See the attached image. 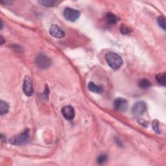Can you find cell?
<instances>
[{"label":"cell","instance_id":"1","mask_svg":"<svg viewBox=\"0 0 166 166\" xmlns=\"http://www.w3.org/2000/svg\"><path fill=\"white\" fill-rule=\"evenodd\" d=\"M105 59L109 66L114 70L119 69L123 64L121 57L114 52H110L107 53L105 56Z\"/></svg>","mask_w":166,"mask_h":166},{"label":"cell","instance_id":"2","mask_svg":"<svg viewBox=\"0 0 166 166\" xmlns=\"http://www.w3.org/2000/svg\"><path fill=\"white\" fill-rule=\"evenodd\" d=\"M29 139V130L28 129H25L24 131L13 136L10 139V143L12 145H22L26 144Z\"/></svg>","mask_w":166,"mask_h":166},{"label":"cell","instance_id":"3","mask_svg":"<svg viewBox=\"0 0 166 166\" xmlns=\"http://www.w3.org/2000/svg\"><path fill=\"white\" fill-rule=\"evenodd\" d=\"M51 60L43 53L38 54L35 58V63L40 69L45 70L50 68L51 65Z\"/></svg>","mask_w":166,"mask_h":166},{"label":"cell","instance_id":"4","mask_svg":"<svg viewBox=\"0 0 166 166\" xmlns=\"http://www.w3.org/2000/svg\"><path fill=\"white\" fill-rule=\"evenodd\" d=\"M63 15L65 19L67 20L70 22H75L80 17V13L78 10L68 7L64 9Z\"/></svg>","mask_w":166,"mask_h":166},{"label":"cell","instance_id":"5","mask_svg":"<svg viewBox=\"0 0 166 166\" xmlns=\"http://www.w3.org/2000/svg\"><path fill=\"white\" fill-rule=\"evenodd\" d=\"M23 90L26 96L29 97L31 96L34 92L33 84L31 78L29 76H26L24 80L23 84Z\"/></svg>","mask_w":166,"mask_h":166},{"label":"cell","instance_id":"6","mask_svg":"<svg viewBox=\"0 0 166 166\" xmlns=\"http://www.w3.org/2000/svg\"><path fill=\"white\" fill-rule=\"evenodd\" d=\"M114 107L119 112H125L128 109V102L125 99L122 97L116 98L114 101Z\"/></svg>","mask_w":166,"mask_h":166},{"label":"cell","instance_id":"7","mask_svg":"<svg viewBox=\"0 0 166 166\" xmlns=\"http://www.w3.org/2000/svg\"><path fill=\"white\" fill-rule=\"evenodd\" d=\"M147 110V105L144 101H138L133 106L132 112L136 116H142Z\"/></svg>","mask_w":166,"mask_h":166},{"label":"cell","instance_id":"8","mask_svg":"<svg viewBox=\"0 0 166 166\" xmlns=\"http://www.w3.org/2000/svg\"><path fill=\"white\" fill-rule=\"evenodd\" d=\"M62 114L64 116V118L68 120V121H71L73 120L75 118V110L73 106L70 105H67L64 106L61 110Z\"/></svg>","mask_w":166,"mask_h":166},{"label":"cell","instance_id":"9","mask_svg":"<svg viewBox=\"0 0 166 166\" xmlns=\"http://www.w3.org/2000/svg\"><path fill=\"white\" fill-rule=\"evenodd\" d=\"M49 32L52 37L57 38H62L65 36L64 31L59 26L57 25H52L50 28Z\"/></svg>","mask_w":166,"mask_h":166},{"label":"cell","instance_id":"10","mask_svg":"<svg viewBox=\"0 0 166 166\" xmlns=\"http://www.w3.org/2000/svg\"><path fill=\"white\" fill-rule=\"evenodd\" d=\"M88 88L91 92L96 93H101L103 92V88L100 86L96 85L93 82H90L88 84Z\"/></svg>","mask_w":166,"mask_h":166},{"label":"cell","instance_id":"11","mask_svg":"<svg viewBox=\"0 0 166 166\" xmlns=\"http://www.w3.org/2000/svg\"><path fill=\"white\" fill-rule=\"evenodd\" d=\"M106 22H108V24H110V25H114L118 21V18H117L115 14H112L111 12L107 13L106 14Z\"/></svg>","mask_w":166,"mask_h":166},{"label":"cell","instance_id":"12","mask_svg":"<svg viewBox=\"0 0 166 166\" xmlns=\"http://www.w3.org/2000/svg\"><path fill=\"white\" fill-rule=\"evenodd\" d=\"M9 104L4 101L1 100L0 101V114L1 115L6 114V113L9 112Z\"/></svg>","mask_w":166,"mask_h":166},{"label":"cell","instance_id":"13","mask_svg":"<svg viewBox=\"0 0 166 166\" xmlns=\"http://www.w3.org/2000/svg\"><path fill=\"white\" fill-rule=\"evenodd\" d=\"M156 79H157V82L161 84L162 86H165L166 85V76L165 73H158L156 76Z\"/></svg>","mask_w":166,"mask_h":166},{"label":"cell","instance_id":"14","mask_svg":"<svg viewBox=\"0 0 166 166\" xmlns=\"http://www.w3.org/2000/svg\"><path fill=\"white\" fill-rule=\"evenodd\" d=\"M151 84L150 81L147 80V79H142V80L139 81V86L142 88V89H147L149 88V87H151Z\"/></svg>","mask_w":166,"mask_h":166},{"label":"cell","instance_id":"15","mask_svg":"<svg viewBox=\"0 0 166 166\" xmlns=\"http://www.w3.org/2000/svg\"><path fill=\"white\" fill-rule=\"evenodd\" d=\"M39 3H40L42 5L47 6V7H51V6H55L57 3L56 1H52V0H44V1H40Z\"/></svg>","mask_w":166,"mask_h":166},{"label":"cell","instance_id":"16","mask_svg":"<svg viewBox=\"0 0 166 166\" xmlns=\"http://www.w3.org/2000/svg\"><path fill=\"white\" fill-rule=\"evenodd\" d=\"M158 24L160 27L165 30V18L163 15H161L158 18Z\"/></svg>","mask_w":166,"mask_h":166},{"label":"cell","instance_id":"17","mask_svg":"<svg viewBox=\"0 0 166 166\" xmlns=\"http://www.w3.org/2000/svg\"><path fill=\"white\" fill-rule=\"evenodd\" d=\"M120 31H121L122 34H126L132 32V30L129 27H128L127 26H126L124 24H121V26H120Z\"/></svg>","mask_w":166,"mask_h":166},{"label":"cell","instance_id":"18","mask_svg":"<svg viewBox=\"0 0 166 166\" xmlns=\"http://www.w3.org/2000/svg\"><path fill=\"white\" fill-rule=\"evenodd\" d=\"M107 159H108V157H107V155L105 154H102V155H100L98 158H97V163L99 164H103L106 162V161L107 160Z\"/></svg>","mask_w":166,"mask_h":166},{"label":"cell","instance_id":"19","mask_svg":"<svg viewBox=\"0 0 166 166\" xmlns=\"http://www.w3.org/2000/svg\"><path fill=\"white\" fill-rule=\"evenodd\" d=\"M152 128H153L155 132L158 133V134H160V123L158 120H154L152 122Z\"/></svg>","mask_w":166,"mask_h":166},{"label":"cell","instance_id":"20","mask_svg":"<svg viewBox=\"0 0 166 166\" xmlns=\"http://www.w3.org/2000/svg\"><path fill=\"white\" fill-rule=\"evenodd\" d=\"M49 93H50V90H49V88L47 86H45V89L44 93H42V99L47 100L48 99V96H49Z\"/></svg>","mask_w":166,"mask_h":166},{"label":"cell","instance_id":"21","mask_svg":"<svg viewBox=\"0 0 166 166\" xmlns=\"http://www.w3.org/2000/svg\"><path fill=\"white\" fill-rule=\"evenodd\" d=\"M1 44L2 45L3 43H4V39H3L2 36H1Z\"/></svg>","mask_w":166,"mask_h":166},{"label":"cell","instance_id":"22","mask_svg":"<svg viewBox=\"0 0 166 166\" xmlns=\"http://www.w3.org/2000/svg\"><path fill=\"white\" fill-rule=\"evenodd\" d=\"M1 29H3V22H2V21L1 22Z\"/></svg>","mask_w":166,"mask_h":166}]
</instances>
